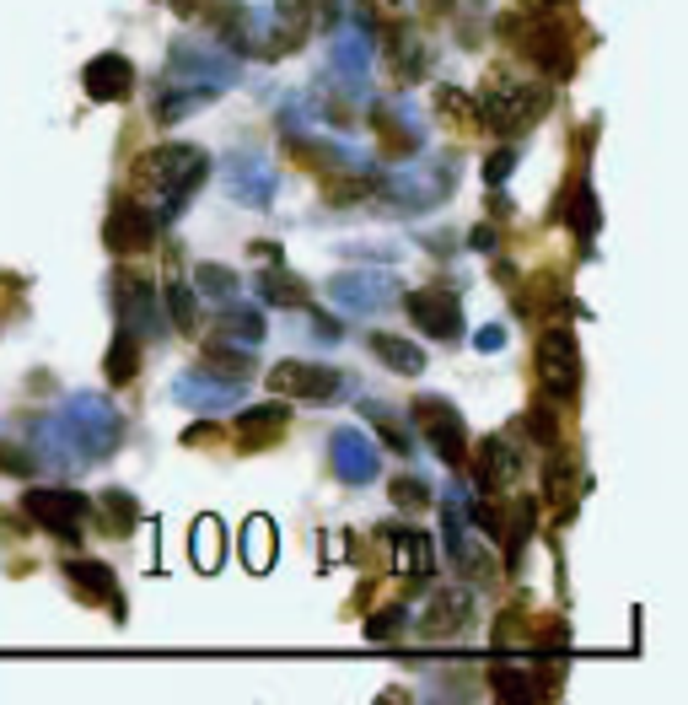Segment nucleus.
Masks as SVG:
<instances>
[{"label":"nucleus","mask_w":688,"mask_h":705,"mask_svg":"<svg viewBox=\"0 0 688 705\" xmlns=\"http://www.w3.org/2000/svg\"><path fill=\"white\" fill-rule=\"evenodd\" d=\"M103 522H108V533H129L135 528V496L129 490H103Z\"/></svg>","instance_id":"obj_36"},{"label":"nucleus","mask_w":688,"mask_h":705,"mask_svg":"<svg viewBox=\"0 0 688 705\" xmlns=\"http://www.w3.org/2000/svg\"><path fill=\"white\" fill-rule=\"evenodd\" d=\"M162 308H167V319L173 328H194V286L188 280H167V291H162Z\"/></svg>","instance_id":"obj_33"},{"label":"nucleus","mask_w":688,"mask_h":705,"mask_svg":"<svg viewBox=\"0 0 688 705\" xmlns=\"http://www.w3.org/2000/svg\"><path fill=\"white\" fill-rule=\"evenodd\" d=\"M468 243H474V249H495V232H490V227H479V232H474Z\"/></svg>","instance_id":"obj_45"},{"label":"nucleus","mask_w":688,"mask_h":705,"mask_svg":"<svg viewBox=\"0 0 688 705\" xmlns=\"http://www.w3.org/2000/svg\"><path fill=\"white\" fill-rule=\"evenodd\" d=\"M194 291L199 297H215V302H232L237 297V275L226 264H199L194 269Z\"/></svg>","instance_id":"obj_30"},{"label":"nucleus","mask_w":688,"mask_h":705,"mask_svg":"<svg viewBox=\"0 0 688 705\" xmlns=\"http://www.w3.org/2000/svg\"><path fill=\"white\" fill-rule=\"evenodd\" d=\"M415 426H420V437L431 442L446 469H463L468 463V426H463V415L446 404V398H415Z\"/></svg>","instance_id":"obj_3"},{"label":"nucleus","mask_w":688,"mask_h":705,"mask_svg":"<svg viewBox=\"0 0 688 705\" xmlns=\"http://www.w3.org/2000/svg\"><path fill=\"white\" fill-rule=\"evenodd\" d=\"M269 388L275 393H291V398H339L345 378L334 367H317V361H280L269 372Z\"/></svg>","instance_id":"obj_8"},{"label":"nucleus","mask_w":688,"mask_h":705,"mask_svg":"<svg viewBox=\"0 0 688 705\" xmlns=\"http://www.w3.org/2000/svg\"><path fill=\"white\" fill-rule=\"evenodd\" d=\"M516 469H522V452H511L505 437H490L485 448L474 452V474L485 490H511L516 485Z\"/></svg>","instance_id":"obj_18"},{"label":"nucleus","mask_w":688,"mask_h":705,"mask_svg":"<svg viewBox=\"0 0 688 705\" xmlns=\"http://www.w3.org/2000/svg\"><path fill=\"white\" fill-rule=\"evenodd\" d=\"M404 308H409V319L420 323L431 339H457V334H463V302H457V291H452V286L409 291V297H404Z\"/></svg>","instance_id":"obj_6"},{"label":"nucleus","mask_w":688,"mask_h":705,"mask_svg":"<svg viewBox=\"0 0 688 705\" xmlns=\"http://www.w3.org/2000/svg\"><path fill=\"white\" fill-rule=\"evenodd\" d=\"M173 393L184 398L188 409H215V404H237V393H243V388H237V383H215V372L205 367V372H188V378H178V383H173Z\"/></svg>","instance_id":"obj_19"},{"label":"nucleus","mask_w":688,"mask_h":705,"mask_svg":"<svg viewBox=\"0 0 688 705\" xmlns=\"http://www.w3.org/2000/svg\"><path fill=\"white\" fill-rule=\"evenodd\" d=\"M398 631H404V609H376L372 625H366L372 642H398Z\"/></svg>","instance_id":"obj_39"},{"label":"nucleus","mask_w":688,"mask_h":705,"mask_svg":"<svg viewBox=\"0 0 688 705\" xmlns=\"http://www.w3.org/2000/svg\"><path fill=\"white\" fill-rule=\"evenodd\" d=\"M387 496H393V507H404V512H415V507H425V501H431V490H425L420 479H393V490H387Z\"/></svg>","instance_id":"obj_38"},{"label":"nucleus","mask_w":688,"mask_h":705,"mask_svg":"<svg viewBox=\"0 0 688 705\" xmlns=\"http://www.w3.org/2000/svg\"><path fill=\"white\" fill-rule=\"evenodd\" d=\"M468 614H474V592L452 581V587H436L431 603L420 609V631H425L431 642H446V636H457V631L468 625Z\"/></svg>","instance_id":"obj_9"},{"label":"nucleus","mask_w":688,"mask_h":705,"mask_svg":"<svg viewBox=\"0 0 688 705\" xmlns=\"http://www.w3.org/2000/svg\"><path fill=\"white\" fill-rule=\"evenodd\" d=\"M334 469H339V479H350V485H372L382 458H376V448L361 431H334Z\"/></svg>","instance_id":"obj_14"},{"label":"nucleus","mask_w":688,"mask_h":705,"mask_svg":"<svg viewBox=\"0 0 688 705\" xmlns=\"http://www.w3.org/2000/svg\"><path fill=\"white\" fill-rule=\"evenodd\" d=\"M86 97H97V103H119L129 97V86H135V70H129L125 55H97V60L86 65Z\"/></svg>","instance_id":"obj_17"},{"label":"nucleus","mask_w":688,"mask_h":705,"mask_svg":"<svg viewBox=\"0 0 688 705\" xmlns=\"http://www.w3.org/2000/svg\"><path fill=\"white\" fill-rule=\"evenodd\" d=\"M490 679H495V695H501V701H538V695H544L522 668H516V673H511V668H495Z\"/></svg>","instance_id":"obj_37"},{"label":"nucleus","mask_w":688,"mask_h":705,"mask_svg":"<svg viewBox=\"0 0 688 705\" xmlns=\"http://www.w3.org/2000/svg\"><path fill=\"white\" fill-rule=\"evenodd\" d=\"M382 44H387V65H393V76H398V81H420V76H425V65H431V44L420 38V27L393 22V27L382 33Z\"/></svg>","instance_id":"obj_12"},{"label":"nucleus","mask_w":688,"mask_h":705,"mask_svg":"<svg viewBox=\"0 0 688 705\" xmlns=\"http://www.w3.org/2000/svg\"><path fill=\"white\" fill-rule=\"evenodd\" d=\"M205 442H221V426H188L184 448H205Z\"/></svg>","instance_id":"obj_44"},{"label":"nucleus","mask_w":688,"mask_h":705,"mask_svg":"<svg viewBox=\"0 0 688 705\" xmlns=\"http://www.w3.org/2000/svg\"><path fill=\"white\" fill-rule=\"evenodd\" d=\"M243 560H248V571H269L275 566V522L269 517H248V528H243Z\"/></svg>","instance_id":"obj_27"},{"label":"nucleus","mask_w":688,"mask_h":705,"mask_svg":"<svg viewBox=\"0 0 688 705\" xmlns=\"http://www.w3.org/2000/svg\"><path fill=\"white\" fill-rule=\"evenodd\" d=\"M527 5H560V0H527Z\"/></svg>","instance_id":"obj_48"},{"label":"nucleus","mask_w":688,"mask_h":705,"mask_svg":"<svg viewBox=\"0 0 688 705\" xmlns=\"http://www.w3.org/2000/svg\"><path fill=\"white\" fill-rule=\"evenodd\" d=\"M0 469H5V474H33L38 463H33V458H22V448H11V442H0Z\"/></svg>","instance_id":"obj_41"},{"label":"nucleus","mask_w":688,"mask_h":705,"mask_svg":"<svg viewBox=\"0 0 688 705\" xmlns=\"http://www.w3.org/2000/svg\"><path fill=\"white\" fill-rule=\"evenodd\" d=\"M156 232H162V216H156L145 199H135V194L114 205V216H108V227H103V238H108L114 254H140V249H151Z\"/></svg>","instance_id":"obj_5"},{"label":"nucleus","mask_w":688,"mask_h":705,"mask_svg":"<svg viewBox=\"0 0 688 705\" xmlns=\"http://www.w3.org/2000/svg\"><path fill=\"white\" fill-rule=\"evenodd\" d=\"M188 555H194V571H215V566H221V555H226V528H221V517H199V522H194Z\"/></svg>","instance_id":"obj_23"},{"label":"nucleus","mask_w":688,"mask_h":705,"mask_svg":"<svg viewBox=\"0 0 688 705\" xmlns=\"http://www.w3.org/2000/svg\"><path fill=\"white\" fill-rule=\"evenodd\" d=\"M501 339H505L501 328H485V334H479V345H485V350H501Z\"/></svg>","instance_id":"obj_46"},{"label":"nucleus","mask_w":688,"mask_h":705,"mask_svg":"<svg viewBox=\"0 0 688 705\" xmlns=\"http://www.w3.org/2000/svg\"><path fill=\"white\" fill-rule=\"evenodd\" d=\"M555 210H560V221L575 238H592V232H597V199H592V184H586V178H575Z\"/></svg>","instance_id":"obj_21"},{"label":"nucleus","mask_w":688,"mask_h":705,"mask_svg":"<svg viewBox=\"0 0 688 705\" xmlns=\"http://www.w3.org/2000/svg\"><path fill=\"white\" fill-rule=\"evenodd\" d=\"M527 437L544 442V448H560V409H555L549 398H538V404L527 409Z\"/></svg>","instance_id":"obj_32"},{"label":"nucleus","mask_w":688,"mask_h":705,"mask_svg":"<svg viewBox=\"0 0 688 705\" xmlns=\"http://www.w3.org/2000/svg\"><path fill=\"white\" fill-rule=\"evenodd\" d=\"M334 302L345 313H376L393 302V280L387 275H339L334 280Z\"/></svg>","instance_id":"obj_15"},{"label":"nucleus","mask_w":688,"mask_h":705,"mask_svg":"<svg viewBox=\"0 0 688 705\" xmlns=\"http://www.w3.org/2000/svg\"><path fill=\"white\" fill-rule=\"evenodd\" d=\"M366 415L376 420V431H382V442H393V452H409V431L398 426V420H387V409L382 404H366Z\"/></svg>","instance_id":"obj_40"},{"label":"nucleus","mask_w":688,"mask_h":705,"mask_svg":"<svg viewBox=\"0 0 688 705\" xmlns=\"http://www.w3.org/2000/svg\"><path fill=\"white\" fill-rule=\"evenodd\" d=\"M387 555H393V577L404 581H420L436 571V544L420 528H393L387 533Z\"/></svg>","instance_id":"obj_11"},{"label":"nucleus","mask_w":688,"mask_h":705,"mask_svg":"<svg viewBox=\"0 0 688 705\" xmlns=\"http://www.w3.org/2000/svg\"><path fill=\"white\" fill-rule=\"evenodd\" d=\"M372 350L393 367V372H404V378H415V372L425 367L420 345H409V339H398V334H372Z\"/></svg>","instance_id":"obj_29"},{"label":"nucleus","mask_w":688,"mask_h":705,"mask_svg":"<svg viewBox=\"0 0 688 705\" xmlns=\"http://www.w3.org/2000/svg\"><path fill=\"white\" fill-rule=\"evenodd\" d=\"M544 490H549V501H555V507H564V512L581 501V490H586V485H581V469H575V458H570V452L555 448V463H549Z\"/></svg>","instance_id":"obj_24"},{"label":"nucleus","mask_w":688,"mask_h":705,"mask_svg":"<svg viewBox=\"0 0 688 705\" xmlns=\"http://www.w3.org/2000/svg\"><path fill=\"white\" fill-rule=\"evenodd\" d=\"M425 5H431V11H452V0H425Z\"/></svg>","instance_id":"obj_47"},{"label":"nucleus","mask_w":688,"mask_h":705,"mask_svg":"<svg viewBox=\"0 0 688 705\" xmlns=\"http://www.w3.org/2000/svg\"><path fill=\"white\" fill-rule=\"evenodd\" d=\"M376 135H382L387 157H415V151H420V129L409 125L398 108H382V114H376Z\"/></svg>","instance_id":"obj_26"},{"label":"nucleus","mask_w":688,"mask_h":705,"mask_svg":"<svg viewBox=\"0 0 688 705\" xmlns=\"http://www.w3.org/2000/svg\"><path fill=\"white\" fill-rule=\"evenodd\" d=\"M210 178V162L194 151V146H156L135 162L129 184H135V199L145 194H167V216H178L188 205V194Z\"/></svg>","instance_id":"obj_2"},{"label":"nucleus","mask_w":688,"mask_h":705,"mask_svg":"<svg viewBox=\"0 0 688 705\" xmlns=\"http://www.w3.org/2000/svg\"><path fill=\"white\" fill-rule=\"evenodd\" d=\"M258 297H264L269 308H302V302H307V286H302L291 269H269V275H258Z\"/></svg>","instance_id":"obj_28"},{"label":"nucleus","mask_w":688,"mask_h":705,"mask_svg":"<svg viewBox=\"0 0 688 705\" xmlns=\"http://www.w3.org/2000/svg\"><path fill=\"white\" fill-rule=\"evenodd\" d=\"M538 383L549 398H570L581 383V356H575V334L570 328H549L538 339Z\"/></svg>","instance_id":"obj_4"},{"label":"nucleus","mask_w":688,"mask_h":705,"mask_svg":"<svg viewBox=\"0 0 688 705\" xmlns=\"http://www.w3.org/2000/svg\"><path fill=\"white\" fill-rule=\"evenodd\" d=\"M511 167H516V151H501V157H490V162H485V178H490V184H501Z\"/></svg>","instance_id":"obj_43"},{"label":"nucleus","mask_w":688,"mask_h":705,"mask_svg":"<svg viewBox=\"0 0 688 705\" xmlns=\"http://www.w3.org/2000/svg\"><path fill=\"white\" fill-rule=\"evenodd\" d=\"M479 125L495 129V135H522L549 114V86L533 81V76H516V70H495L479 92Z\"/></svg>","instance_id":"obj_1"},{"label":"nucleus","mask_w":688,"mask_h":705,"mask_svg":"<svg viewBox=\"0 0 688 705\" xmlns=\"http://www.w3.org/2000/svg\"><path fill=\"white\" fill-rule=\"evenodd\" d=\"M285 420H291L285 404H264V409H248V415L237 420V437H243V448H269V442L285 431Z\"/></svg>","instance_id":"obj_22"},{"label":"nucleus","mask_w":688,"mask_h":705,"mask_svg":"<svg viewBox=\"0 0 688 705\" xmlns=\"http://www.w3.org/2000/svg\"><path fill=\"white\" fill-rule=\"evenodd\" d=\"M275 11H280V22H291L296 33L339 22V0H275Z\"/></svg>","instance_id":"obj_25"},{"label":"nucleus","mask_w":688,"mask_h":705,"mask_svg":"<svg viewBox=\"0 0 688 705\" xmlns=\"http://www.w3.org/2000/svg\"><path fill=\"white\" fill-rule=\"evenodd\" d=\"M215 334H221V339H243V345H253V339H264V319H258L253 308H232Z\"/></svg>","instance_id":"obj_35"},{"label":"nucleus","mask_w":688,"mask_h":705,"mask_svg":"<svg viewBox=\"0 0 688 705\" xmlns=\"http://www.w3.org/2000/svg\"><path fill=\"white\" fill-rule=\"evenodd\" d=\"M205 356H210V372H226L232 383H243V378H248V350H237L232 339H221V334H215V339L205 345Z\"/></svg>","instance_id":"obj_31"},{"label":"nucleus","mask_w":688,"mask_h":705,"mask_svg":"<svg viewBox=\"0 0 688 705\" xmlns=\"http://www.w3.org/2000/svg\"><path fill=\"white\" fill-rule=\"evenodd\" d=\"M65 577L75 587V598H86V603H108L114 609V620H125V598H119V581L108 566H97V560H70L65 566Z\"/></svg>","instance_id":"obj_13"},{"label":"nucleus","mask_w":688,"mask_h":705,"mask_svg":"<svg viewBox=\"0 0 688 705\" xmlns=\"http://www.w3.org/2000/svg\"><path fill=\"white\" fill-rule=\"evenodd\" d=\"M516 44H522V55L533 65H544L549 76H570V44H564V27L555 16H538V22H522L516 27Z\"/></svg>","instance_id":"obj_7"},{"label":"nucleus","mask_w":688,"mask_h":705,"mask_svg":"<svg viewBox=\"0 0 688 705\" xmlns=\"http://www.w3.org/2000/svg\"><path fill=\"white\" fill-rule=\"evenodd\" d=\"M27 512H33V522H44L49 533L75 539L81 522H86V496H75V490H27Z\"/></svg>","instance_id":"obj_10"},{"label":"nucleus","mask_w":688,"mask_h":705,"mask_svg":"<svg viewBox=\"0 0 688 705\" xmlns=\"http://www.w3.org/2000/svg\"><path fill=\"white\" fill-rule=\"evenodd\" d=\"M119 313L125 323L156 334V291L145 286V275H119Z\"/></svg>","instance_id":"obj_20"},{"label":"nucleus","mask_w":688,"mask_h":705,"mask_svg":"<svg viewBox=\"0 0 688 705\" xmlns=\"http://www.w3.org/2000/svg\"><path fill=\"white\" fill-rule=\"evenodd\" d=\"M441 114H446V119H457V125H463V119H468V97H463V92H452V86H446V92H441Z\"/></svg>","instance_id":"obj_42"},{"label":"nucleus","mask_w":688,"mask_h":705,"mask_svg":"<svg viewBox=\"0 0 688 705\" xmlns=\"http://www.w3.org/2000/svg\"><path fill=\"white\" fill-rule=\"evenodd\" d=\"M140 372V345L129 339V328L114 339V350H108V383H129Z\"/></svg>","instance_id":"obj_34"},{"label":"nucleus","mask_w":688,"mask_h":705,"mask_svg":"<svg viewBox=\"0 0 688 705\" xmlns=\"http://www.w3.org/2000/svg\"><path fill=\"white\" fill-rule=\"evenodd\" d=\"M221 173H226V189L237 194L243 205H269V194H275V173H269L258 157H226V162H221Z\"/></svg>","instance_id":"obj_16"}]
</instances>
